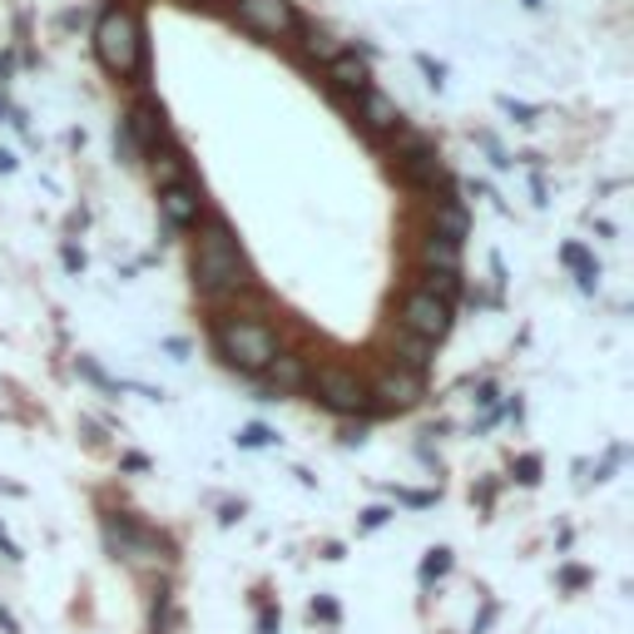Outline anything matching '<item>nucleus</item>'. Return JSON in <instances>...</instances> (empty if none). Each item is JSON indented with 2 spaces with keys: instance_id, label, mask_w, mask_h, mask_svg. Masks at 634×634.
I'll list each match as a JSON object with an SVG mask.
<instances>
[{
  "instance_id": "f257e3e1",
  "label": "nucleus",
  "mask_w": 634,
  "mask_h": 634,
  "mask_svg": "<svg viewBox=\"0 0 634 634\" xmlns=\"http://www.w3.org/2000/svg\"><path fill=\"white\" fill-rule=\"evenodd\" d=\"M194 288L208 302H224L248 288V259L238 248V234L218 214H208L194 238Z\"/></svg>"
},
{
  "instance_id": "f03ea898",
  "label": "nucleus",
  "mask_w": 634,
  "mask_h": 634,
  "mask_svg": "<svg viewBox=\"0 0 634 634\" xmlns=\"http://www.w3.org/2000/svg\"><path fill=\"white\" fill-rule=\"evenodd\" d=\"M214 347H218V357L243 376L268 372V362L283 352L278 333H273L268 323H259V318H224V323L214 327Z\"/></svg>"
},
{
  "instance_id": "7ed1b4c3",
  "label": "nucleus",
  "mask_w": 634,
  "mask_h": 634,
  "mask_svg": "<svg viewBox=\"0 0 634 634\" xmlns=\"http://www.w3.org/2000/svg\"><path fill=\"white\" fill-rule=\"evenodd\" d=\"M95 50H99V60H105L109 75H119V80L140 75V65H144V35H140L134 11H105V15H99Z\"/></svg>"
},
{
  "instance_id": "20e7f679",
  "label": "nucleus",
  "mask_w": 634,
  "mask_h": 634,
  "mask_svg": "<svg viewBox=\"0 0 634 634\" xmlns=\"http://www.w3.org/2000/svg\"><path fill=\"white\" fill-rule=\"evenodd\" d=\"M397 327L436 347L441 337L452 333V302H441L436 292H427V288L407 292V298H402V312H397Z\"/></svg>"
},
{
  "instance_id": "39448f33",
  "label": "nucleus",
  "mask_w": 634,
  "mask_h": 634,
  "mask_svg": "<svg viewBox=\"0 0 634 634\" xmlns=\"http://www.w3.org/2000/svg\"><path fill=\"white\" fill-rule=\"evenodd\" d=\"M105 546L115 560H130V565H154V560L164 555L159 540H154L134 516H124V511H109L105 516Z\"/></svg>"
},
{
  "instance_id": "423d86ee",
  "label": "nucleus",
  "mask_w": 634,
  "mask_h": 634,
  "mask_svg": "<svg viewBox=\"0 0 634 634\" xmlns=\"http://www.w3.org/2000/svg\"><path fill=\"white\" fill-rule=\"evenodd\" d=\"M312 392H318V402H323L327 411H362L367 407V382L352 367H337V362L312 372Z\"/></svg>"
},
{
  "instance_id": "0eeeda50",
  "label": "nucleus",
  "mask_w": 634,
  "mask_h": 634,
  "mask_svg": "<svg viewBox=\"0 0 634 634\" xmlns=\"http://www.w3.org/2000/svg\"><path fill=\"white\" fill-rule=\"evenodd\" d=\"M238 21L253 35H268V40H283V35L298 31L292 0H238Z\"/></svg>"
},
{
  "instance_id": "6e6552de",
  "label": "nucleus",
  "mask_w": 634,
  "mask_h": 634,
  "mask_svg": "<svg viewBox=\"0 0 634 634\" xmlns=\"http://www.w3.org/2000/svg\"><path fill=\"white\" fill-rule=\"evenodd\" d=\"M159 208L174 228H189V224H199V214H204V199H199L194 179H189V183H174V189H159Z\"/></svg>"
},
{
  "instance_id": "1a4fd4ad",
  "label": "nucleus",
  "mask_w": 634,
  "mask_h": 634,
  "mask_svg": "<svg viewBox=\"0 0 634 634\" xmlns=\"http://www.w3.org/2000/svg\"><path fill=\"white\" fill-rule=\"evenodd\" d=\"M372 392L387 402V407H411V402L421 397V376L417 372H382Z\"/></svg>"
},
{
  "instance_id": "9d476101",
  "label": "nucleus",
  "mask_w": 634,
  "mask_h": 634,
  "mask_svg": "<svg viewBox=\"0 0 634 634\" xmlns=\"http://www.w3.org/2000/svg\"><path fill=\"white\" fill-rule=\"evenodd\" d=\"M362 119H367V130H376V134H387L402 124L397 105L387 95H376V89H362Z\"/></svg>"
},
{
  "instance_id": "9b49d317",
  "label": "nucleus",
  "mask_w": 634,
  "mask_h": 634,
  "mask_svg": "<svg viewBox=\"0 0 634 634\" xmlns=\"http://www.w3.org/2000/svg\"><path fill=\"white\" fill-rule=\"evenodd\" d=\"M392 352H397L402 372H421V367L431 362V352H436V347L421 343V337H411V333H402V327H392Z\"/></svg>"
},
{
  "instance_id": "f8f14e48",
  "label": "nucleus",
  "mask_w": 634,
  "mask_h": 634,
  "mask_svg": "<svg viewBox=\"0 0 634 634\" xmlns=\"http://www.w3.org/2000/svg\"><path fill=\"white\" fill-rule=\"evenodd\" d=\"M268 376H273V387H278V392H298L302 382H308V367H302V357L278 352V357L268 362Z\"/></svg>"
},
{
  "instance_id": "ddd939ff",
  "label": "nucleus",
  "mask_w": 634,
  "mask_h": 634,
  "mask_svg": "<svg viewBox=\"0 0 634 634\" xmlns=\"http://www.w3.org/2000/svg\"><path fill=\"white\" fill-rule=\"evenodd\" d=\"M154 179H159V189L189 183V159H183V149H154Z\"/></svg>"
},
{
  "instance_id": "4468645a",
  "label": "nucleus",
  "mask_w": 634,
  "mask_h": 634,
  "mask_svg": "<svg viewBox=\"0 0 634 634\" xmlns=\"http://www.w3.org/2000/svg\"><path fill=\"white\" fill-rule=\"evenodd\" d=\"M421 263H427L431 273H456V243H446V238H427L421 243Z\"/></svg>"
},
{
  "instance_id": "2eb2a0df",
  "label": "nucleus",
  "mask_w": 634,
  "mask_h": 634,
  "mask_svg": "<svg viewBox=\"0 0 634 634\" xmlns=\"http://www.w3.org/2000/svg\"><path fill=\"white\" fill-rule=\"evenodd\" d=\"M560 259H565L570 268L581 273V288H595V278H600V268H595V263H590V253H585L581 243H565V253H560Z\"/></svg>"
},
{
  "instance_id": "dca6fc26",
  "label": "nucleus",
  "mask_w": 634,
  "mask_h": 634,
  "mask_svg": "<svg viewBox=\"0 0 634 634\" xmlns=\"http://www.w3.org/2000/svg\"><path fill=\"white\" fill-rule=\"evenodd\" d=\"M115 154H119V164H140L144 159V144L130 134V124H124V119L115 124Z\"/></svg>"
},
{
  "instance_id": "f3484780",
  "label": "nucleus",
  "mask_w": 634,
  "mask_h": 634,
  "mask_svg": "<svg viewBox=\"0 0 634 634\" xmlns=\"http://www.w3.org/2000/svg\"><path fill=\"white\" fill-rule=\"evenodd\" d=\"M452 570V550L446 546H436V550H427V560H421V585H431V581H441Z\"/></svg>"
},
{
  "instance_id": "a211bd4d",
  "label": "nucleus",
  "mask_w": 634,
  "mask_h": 634,
  "mask_svg": "<svg viewBox=\"0 0 634 634\" xmlns=\"http://www.w3.org/2000/svg\"><path fill=\"white\" fill-rule=\"evenodd\" d=\"M402 169H407L411 179H436V154L417 149V154H407V159H402Z\"/></svg>"
},
{
  "instance_id": "6ab92c4d",
  "label": "nucleus",
  "mask_w": 634,
  "mask_h": 634,
  "mask_svg": "<svg viewBox=\"0 0 634 634\" xmlns=\"http://www.w3.org/2000/svg\"><path fill=\"white\" fill-rule=\"evenodd\" d=\"M333 75L343 80V85H357V89H367V70H362V65H352L347 55H333Z\"/></svg>"
},
{
  "instance_id": "aec40b11",
  "label": "nucleus",
  "mask_w": 634,
  "mask_h": 634,
  "mask_svg": "<svg viewBox=\"0 0 634 634\" xmlns=\"http://www.w3.org/2000/svg\"><path fill=\"white\" fill-rule=\"evenodd\" d=\"M268 441H273V431H268V427H259V421L238 431V446H268Z\"/></svg>"
},
{
  "instance_id": "412c9836",
  "label": "nucleus",
  "mask_w": 634,
  "mask_h": 634,
  "mask_svg": "<svg viewBox=\"0 0 634 634\" xmlns=\"http://www.w3.org/2000/svg\"><path fill=\"white\" fill-rule=\"evenodd\" d=\"M516 471H521V486H536V481H540V476H536V471H540V462H536V456H526V462H521Z\"/></svg>"
},
{
  "instance_id": "4be33fe9",
  "label": "nucleus",
  "mask_w": 634,
  "mask_h": 634,
  "mask_svg": "<svg viewBox=\"0 0 634 634\" xmlns=\"http://www.w3.org/2000/svg\"><path fill=\"white\" fill-rule=\"evenodd\" d=\"M312 620H327V624H333L337 620V605L333 600H312Z\"/></svg>"
},
{
  "instance_id": "5701e85b",
  "label": "nucleus",
  "mask_w": 634,
  "mask_h": 634,
  "mask_svg": "<svg viewBox=\"0 0 634 634\" xmlns=\"http://www.w3.org/2000/svg\"><path fill=\"white\" fill-rule=\"evenodd\" d=\"M259 634H278V610H273V605L259 614Z\"/></svg>"
},
{
  "instance_id": "b1692460",
  "label": "nucleus",
  "mask_w": 634,
  "mask_h": 634,
  "mask_svg": "<svg viewBox=\"0 0 634 634\" xmlns=\"http://www.w3.org/2000/svg\"><path fill=\"white\" fill-rule=\"evenodd\" d=\"M0 555H5V560H21V550H15V540L5 536V530H0Z\"/></svg>"
}]
</instances>
